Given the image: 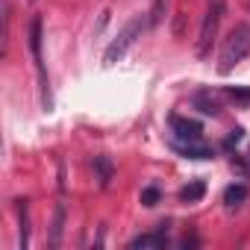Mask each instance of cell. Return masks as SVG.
Returning a JSON list of instances; mask_svg holds the SVG:
<instances>
[{"label": "cell", "instance_id": "cell-1", "mask_svg": "<svg viewBox=\"0 0 250 250\" xmlns=\"http://www.w3.org/2000/svg\"><path fill=\"white\" fill-rule=\"evenodd\" d=\"M250 53V24H238L229 30L227 42H224V50L218 56V74H229L238 62H244Z\"/></svg>", "mask_w": 250, "mask_h": 250}, {"label": "cell", "instance_id": "cell-2", "mask_svg": "<svg viewBox=\"0 0 250 250\" xmlns=\"http://www.w3.org/2000/svg\"><path fill=\"white\" fill-rule=\"evenodd\" d=\"M147 24H150V21H145L142 15H136L127 27H124V30L109 42V47L103 50V68H115L124 56H127V50L142 39V33H145V27H147Z\"/></svg>", "mask_w": 250, "mask_h": 250}, {"label": "cell", "instance_id": "cell-3", "mask_svg": "<svg viewBox=\"0 0 250 250\" xmlns=\"http://www.w3.org/2000/svg\"><path fill=\"white\" fill-rule=\"evenodd\" d=\"M221 18H224V0H212L209 9H206V15H203L200 33H197V44H194L197 59H206L212 53V44L218 39V30H221Z\"/></svg>", "mask_w": 250, "mask_h": 250}, {"label": "cell", "instance_id": "cell-4", "mask_svg": "<svg viewBox=\"0 0 250 250\" xmlns=\"http://www.w3.org/2000/svg\"><path fill=\"white\" fill-rule=\"evenodd\" d=\"M30 50H33V59H36V68H39V83H42V100L44 106L50 109V94H47V74H44V62H42V18L36 15L33 24H30Z\"/></svg>", "mask_w": 250, "mask_h": 250}, {"label": "cell", "instance_id": "cell-5", "mask_svg": "<svg viewBox=\"0 0 250 250\" xmlns=\"http://www.w3.org/2000/svg\"><path fill=\"white\" fill-rule=\"evenodd\" d=\"M165 247H168V229H165V224L159 229L142 232V235H136L130 241V250H165Z\"/></svg>", "mask_w": 250, "mask_h": 250}, {"label": "cell", "instance_id": "cell-6", "mask_svg": "<svg viewBox=\"0 0 250 250\" xmlns=\"http://www.w3.org/2000/svg\"><path fill=\"white\" fill-rule=\"evenodd\" d=\"M171 130L180 142H200V121H191V118H183V115H171Z\"/></svg>", "mask_w": 250, "mask_h": 250}, {"label": "cell", "instance_id": "cell-7", "mask_svg": "<svg viewBox=\"0 0 250 250\" xmlns=\"http://www.w3.org/2000/svg\"><path fill=\"white\" fill-rule=\"evenodd\" d=\"M94 174H97V183H100V188H109V183H112V177H115V165H112V159L109 156H94Z\"/></svg>", "mask_w": 250, "mask_h": 250}, {"label": "cell", "instance_id": "cell-8", "mask_svg": "<svg viewBox=\"0 0 250 250\" xmlns=\"http://www.w3.org/2000/svg\"><path fill=\"white\" fill-rule=\"evenodd\" d=\"M191 103H194L203 115H212V118H218V115H221V103H218L209 91H197V94L191 97Z\"/></svg>", "mask_w": 250, "mask_h": 250}, {"label": "cell", "instance_id": "cell-9", "mask_svg": "<svg viewBox=\"0 0 250 250\" xmlns=\"http://www.w3.org/2000/svg\"><path fill=\"white\" fill-rule=\"evenodd\" d=\"M177 150L186 156V159H212V147L200 145V142H186V145H177Z\"/></svg>", "mask_w": 250, "mask_h": 250}, {"label": "cell", "instance_id": "cell-10", "mask_svg": "<svg viewBox=\"0 0 250 250\" xmlns=\"http://www.w3.org/2000/svg\"><path fill=\"white\" fill-rule=\"evenodd\" d=\"M203 194H206V183H203V180H191L188 186L180 188V200H183V203H200Z\"/></svg>", "mask_w": 250, "mask_h": 250}, {"label": "cell", "instance_id": "cell-11", "mask_svg": "<svg viewBox=\"0 0 250 250\" xmlns=\"http://www.w3.org/2000/svg\"><path fill=\"white\" fill-rule=\"evenodd\" d=\"M18 224H21V238H18V244H21V250H27V247H30V215H27V200H18Z\"/></svg>", "mask_w": 250, "mask_h": 250}, {"label": "cell", "instance_id": "cell-12", "mask_svg": "<svg viewBox=\"0 0 250 250\" xmlns=\"http://www.w3.org/2000/svg\"><path fill=\"white\" fill-rule=\"evenodd\" d=\"M244 200H247V186H244V183H235V186H229V188L224 191V203H227L229 209L241 206Z\"/></svg>", "mask_w": 250, "mask_h": 250}, {"label": "cell", "instance_id": "cell-13", "mask_svg": "<svg viewBox=\"0 0 250 250\" xmlns=\"http://www.w3.org/2000/svg\"><path fill=\"white\" fill-rule=\"evenodd\" d=\"M62 227H65V206L59 203V206H56V215H53V232H50V247H59V241H62Z\"/></svg>", "mask_w": 250, "mask_h": 250}, {"label": "cell", "instance_id": "cell-14", "mask_svg": "<svg viewBox=\"0 0 250 250\" xmlns=\"http://www.w3.org/2000/svg\"><path fill=\"white\" fill-rule=\"evenodd\" d=\"M159 200H162V191H159L156 186H145V188H142V203H145L147 209H150V206H156Z\"/></svg>", "mask_w": 250, "mask_h": 250}, {"label": "cell", "instance_id": "cell-15", "mask_svg": "<svg viewBox=\"0 0 250 250\" xmlns=\"http://www.w3.org/2000/svg\"><path fill=\"white\" fill-rule=\"evenodd\" d=\"M227 94L235 103H250V88H238V85H227Z\"/></svg>", "mask_w": 250, "mask_h": 250}, {"label": "cell", "instance_id": "cell-16", "mask_svg": "<svg viewBox=\"0 0 250 250\" xmlns=\"http://www.w3.org/2000/svg\"><path fill=\"white\" fill-rule=\"evenodd\" d=\"M165 3L168 0H153V12H150V24H159L162 15H165Z\"/></svg>", "mask_w": 250, "mask_h": 250}, {"label": "cell", "instance_id": "cell-17", "mask_svg": "<svg viewBox=\"0 0 250 250\" xmlns=\"http://www.w3.org/2000/svg\"><path fill=\"white\" fill-rule=\"evenodd\" d=\"M241 139H244V130H241V127H235V130H232V133L227 136V142H224V147H232V145H238Z\"/></svg>", "mask_w": 250, "mask_h": 250}, {"label": "cell", "instance_id": "cell-18", "mask_svg": "<svg viewBox=\"0 0 250 250\" xmlns=\"http://www.w3.org/2000/svg\"><path fill=\"white\" fill-rule=\"evenodd\" d=\"M247 159H250V156H247Z\"/></svg>", "mask_w": 250, "mask_h": 250}]
</instances>
